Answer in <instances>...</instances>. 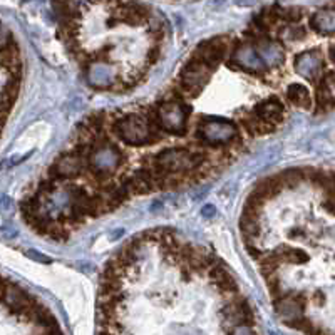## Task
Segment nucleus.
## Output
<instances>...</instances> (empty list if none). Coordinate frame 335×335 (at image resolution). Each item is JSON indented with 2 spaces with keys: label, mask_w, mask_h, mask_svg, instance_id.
I'll list each match as a JSON object with an SVG mask.
<instances>
[{
  "label": "nucleus",
  "mask_w": 335,
  "mask_h": 335,
  "mask_svg": "<svg viewBox=\"0 0 335 335\" xmlns=\"http://www.w3.org/2000/svg\"><path fill=\"white\" fill-rule=\"evenodd\" d=\"M211 72H213V69L191 57V60L184 65L179 74V89L186 96L195 98L205 89L206 82L211 78Z\"/></svg>",
  "instance_id": "nucleus-6"
},
{
  "label": "nucleus",
  "mask_w": 335,
  "mask_h": 335,
  "mask_svg": "<svg viewBox=\"0 0 335 335\" xmlns=\"http://www.w3.org/2000/svg\"><path fill=\"white\" fill-rule=\"evenodd\" d=\"M253 113H255L258 118L263 119V121L272 122V124H275V126L280 124V122L283 121V116H285L283 104L280 102L276 98L261 101L255 109H253Z\"/></svg>",
  "instance_id": "nucleus-14"
},
{
  "label": "nucleus",
  "mask_w": 335,
  "mask_h": 335,
  "mask_svg": "<svg viewBox=\"0 0 335 335\" xmlns=\"http://www.w3.org/2000/svg\"><path fill=\"white\" fill-rule=\"evenodd\" d=\"M158 59H159V45L155 44L148 49V52H146V64L153 65Z\"/></svg>",
  "instance_id": "nucleus-21"
},
{
  "label": "nucleus",
  "mask_w": 335,
  "mask_h": 335,
  "mask_svg": "<svg viewBox=\"0 0 335 335\" xmlns=\"http://www.w3.org/2000/svg\"><path fill=\"white\" fill-rule=\"evenodd\" d=\"M203 215L208 217V218H211V217H215V215H217V210H215V206L206 205L205 208H203Z\"/></svg>",
  "instance_id": "nucleus-24"
},
{
  "label": "nucleus",
  "mask_w": 335,
  "mask_h": 335,
  "mask_svg": "<svg viewBox=\"0 0 335 335\" xmlns=\"http://www.w3.org/2000/svg\"><path fill=\"white\" fill-rule=\"evenodd\" d=\"M29 256H32V258H34V260H39V261H45V263H49V261H51V260H49V258H47V256H45V255H40V253L34 252V250H32V252H29Z\"/></svg>",
  "instance_id": "nucleus-23"
},
{
  "label": "nucleus",
  "mask_w": 335,
  "mask_h": 335,
  "mask_svg": "<svg viewBox=\"0 0 335 335\" xmlns=\"http://www.w3.org/2000/svg\"><path fill=\"white\" fill-rule=\"evenodd\" d=\"M303 298L302 296H280L275 300V309L278 315L287 323H294L298 318H302V309H303Z\"/></svg>",
  "instance_id": "nucleus-13"
},
{
  "label": "nucleus",
  "mask_w": 335,
  "mask_h": 335,
  "mask_svg": "<svg viewBox=\"0 0 335 335\" xmlns=\"http://www.w3.org/2000/svg\"><path fill=\"white\" fill-rule=\"evenodd\" d=\"M302 15H303V10L300 7H290V9H283L282 19L290 22V24H295V22H298L302 19Z\"/></svg>",
  "instance_id": "nucleus-20"
},
{
  "label": "nucleus",
  "mask_w": 335,
  "mask_h": 335,
  "mask_svg": "<svg viewBox=\"0 0 335 335\" xmlns=\"http://www.w3.org/2000/svg\"><path fill=\"white\" fill-rule=\"evenodd\" d=\"M122 163V153L114 148L102 134H98L96 144L87 156V168L99 179H107Z\"/></svg>",
  "instance_id": "nucleus-2"
},
{
  "label": "nucleus",
  "mask_w": 335,
  "mask_h": 335,
  "mask_svg": "<svg viewBox=\"0 0 335 335\" xmlns=\"http://www.w3.org/2000/svg\"><path fill=\"white\" fill-rule=\"evenodd\" d=\"M287 98L292 104L303 109H310L312 106V99H310V92L305 86L302 84H290L287 89Z\"/></svg>",
  "instance_id": "nucleus-17"
},
{
  "label": "nucleus",
  "mask_w": 335,
  "mask_h": 335,
  "mask_svg": "<svg viewBox=\"0 0 335 335\" xmlns=\"http://www.w3.org/2000/svg\"><path fill=\"white\" fill-rule=\"evenodd\" d=\"M256 52L260 54V57L263 59V62L267 64V67H276L283 62L285 59V51L282 44L272 40L267 34H258L253 40Z\"/></svg>",
  "instance_id": "nucleus-11"
},
{
  "label": "nucleus",
  "mask_w": 335,
  "mask_h": 335,
  "mask_svg": "<svg viewBox=\"0 0 335 335\" xmlns=\"http://www.w3.org/2000/svg\"><path fill=\"white\" fill-rule=\"evenodd\" d=\"M287 39L296 40V39H303L305 37V30L302 27H295V29H288V36H285Z\"/></svg>",
  "instance_id": "nucleus-22"
},
{
  "label": "nucleus",
  "mask_w": 335,
  "mask_h": 335,
  "mask_svg": "<svg viewBox=\"0 0 335 335\" xmlns=\"http://www.w3.org/2000/svg\"><path fill=\"white\" fill-rule=\"evenodd\" d=\"M113 133L119 139H122L129 146H144V144H155L156 139L149 129L148 121H144L141 116L134 113L122 114L111 126Z\"/></svg>",
  "instance_id": "nucleus-3"
},
{
  "label": "nucleus",
  "mask_w": 335,
  "mask_h": 335,
  "mask_svg": "<svg viewBox=\"0 0 335 335\" xmlns=\"http://www.w3.org/2000/svg\"><path fill=\"white\" fill-rule=\"evenodd\" d=\"M196 136L203 142H206L208 146H221L232 142L238 136V133L235 124H232L230 121L211 118L199 122Z\"/></svg>",
  "instance_id": "nucleus-5"
},
{
  "label": "nucleus",
  "mask_w": 335,
  "mask_h": 335,
  "mask_svg": "<svg viewBox=\"0 0 335 335\" xmlns=\"http://www.w3.org/2000/svg\"><path fill=\"white\" fill-rule=\"evenodd\" d=\"M256 0H236L238 5H253Z\"/></svg>",
  "instance_id": "nucleus-25"
},
{
  "label": "nucleus",
  "mask_w": 335,
  "mask_h": 335,
  "mask_svg": "<svg viewBox=\"0 0 335 335\" xmlns=\"http://www.w3.org/2000/svg\"><path fill=\"white\" fill-rule=\"evenodd\" d=\"M228 42L226 37H217V39H211L206 42H201L193 52V59L199 60V62L206 64L210 69H217L221 60L226 57L228 54Z\"/></svg>",
  "instance_id": "nucleus-9"
},
{
  "label": "nucleus",
  "mask_w": 335,
  "mask_h": 335,
  "mask_svg": "<svg viewBox=\"0 0 335 335\" xmlns=\"http://www.w3.org/2000/svg\"><path fill=\"white\" fill-rule=\"evenodd\" d=\"M228 64L235 65L238 69H243V71L255 72V74H261V72H265L268 69L252 42H241V44H238L235 47V51L232 54V60Z\"/></svg>",
  "instance_id": "nucleus-7"
},
{
  "label": "nucleus",
  "mask_w": 335,
  "mask_h": 335,
  "mask_svg": "<svg viewBox=\"0 0 335 335\" xmlns=\"http://www.w3.org/2000/svg\"><path fill=\"white\" fill-rule=\"evenodd\" d=\"M320 67H322L320 57L314 56V54H302V56H298L295 59L296 72L307 79L315 78V74L320 71Z\"/></svg>",
  "instance_id": "nucleus-15"
},
{
  "label": "nucleus",
  "mask_w": 335,
  "mask_h": 335,
  "mask_svg": "<svg viewBox=\"0 0 335 335\" xmlns=\"http://www.w3.org/2000/svg\"><path fill=\"white\" fill-rule=\"evenodd\" d=\"M153 163L166 175H188L206 161V153L199 149L171 148L153 156Z\"/></svg>",
  "instance_id": "nucleus-1"
},
{
  "label": "nucleus",
  "mask_w": 335,
  "mask_h": 335,
  "mask_svg": "<svg viewBox=\"0 0 335 335\" xmlns=\"http://www.w3.org/2000/svg\"><path fill=\"white\" fill-rule=\"evenodd\" d=\"M156 113L164 133L178 134V136L184 134V131H186V121H188V116H190V109L183 102L175 101V99L164 101L158 106Z\"/></svg>",
  "instance_id": "nucleus-4"
},
{
  "label": "nucleus",
  "mask_w": 335,
  "mask_h": 335,
  "mask_svg": "<svg viewBox=\"0 0 335 335\" xmlns=\"http://www.w3.org/2000/svg\"><path fill=\"white\" fill-rule=\"evenodd\" d=\"M310 24L317 32H322V34L334 32L335 30V10H322V12L315 14L314 17H312Z\"/></svg>",
  "instance_id": "nucleus-18"
},
{
  "label": "nucleus",
  "mask_w": 335,
  "mask_h": 335,
  "mask_svg": "<svg viewBox=\"0 0 335 335\" xmlns=\"http://www.w3.org/2000/svg\"><path fill=\"white\" fill-rule=\"evenodd\" d=\"M329 54H330V59L335 62V45H332V47L329 49Z\"/></svg>",
  "instance_id": "nucleus-26"
},
{
  "label": "nucleus",
  "mask_w": 335,
  "mask_h": 335,
  "mask_svg": "<svg viewBox=\"0 0 335 335\" xmlns=\"http://www.w3.org/2000/svg\"><path fill=\"white\" fill-rule=\"evenodd\" d=\"M86 79L96 89H111L118 80L113 65L104 59H96L86 64Z\"/></svg>",
  "instance_id": "nucleus-10"
},
{
  "label": "nucleus",
  "mask_w": 335,
  "mask_h": 335,
  "mask_svg": "<svg viewBox=\"0 0 335 335\" xmlns=\"http://www.w3.org/2000/svg\"><path fill=\"white\" fill-rule=\"evenodd\" d=\"M334 178H335V175H334Z\"/></svg>",
  "instance_id": "nucleus-27"
},
{
  "label": "nucleus",
  "mask_w": 335,
  "mask_h": 335,
  "mask_svg": "<svg viewBox=\"0 0 335 335\" xmlns=\"http://www.w3.org/2000/svg\"><path fill=\"white\" fill-rule=\"evenodd\" d=\"M241 126H243L246 129V133L252 134V136H263V134H268L275 129V124L263 121V119L258 118L255 113H250L248 116H245L241 119Z\"/></svg>",
  "instance_id": "nucleus-16"
},
{
  "label": "nucleus",
  "mask_w": 335,
  "mask_h": 335,
  "mask_svg": "<svg viewBox=\"0 0 335 335\" xmlns=\"http://www.w3.org/2000/svg\"><path fill=\"white\" fill-rule=\"evenodd\" d=\"M2 302L5 303L9 309H12L15 312H20V314H29L32 310L34 305H37V302L25 294L22 288H19L17 285L14 283H7L5 290H3V296Z\"/></svg>",
  "instance_id": "nucleus-12"
},
{
  "label": "nucleus",
  "mask_w": 335,
  "mask_h": 335,
  "mask_svg": "<svg viewBox=\"0 0 335 335\" xmlns=\"http://www.w3.org/2000/svg\"><path fill=\"white\" fill-rule=\"evenodd\" d=\"M87 164V156L80 153L79 149H74L72 153H65L54 163V166L49 171V176L54 179H65L76 178L84 171V166Z\"/></svg>",
  "instance_id": "nucleus-8"
},
{
  "label": "nucleus",
  "mask_w": 335,
  "mask_h": 335,
  "mask_svg": "<svg viewBox=\"0 0 335 335\" xmlns=\"http://www.w3.org/2000/svg\"><path fill=\"white\" fill-rule=\"evenodd\" d=\"M276 176H278L280 181L283 183V186H287V188L298 186V184L305 179V176H303V169H295V168L285 169V171H282Z\"/></svg>",
  "instance_id": "nucleus-19"
}]
</instances>
